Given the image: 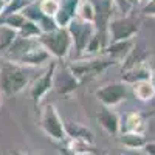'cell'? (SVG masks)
<instances>
[{
  "instance_id": "obj_1",
  "label": "cell",
  "mask_w": 155,
  "mask_h": 155,
  "mask_svg": "<svg viewBox=\"0 0 155 155\" xmlns=\"http://www.w3.org/2000/svg\"><path fill=\"white\" fill-rule=\"evenodd\" d=\"M30 84L27 68L14 62H5L0 67V93L3 96H14L23 92Z\"/></svg>"
},
{
  "instance_id": "obj_2",
  "label": "cell",
  "mask_w": 155,
  "mask_h": 155,
  "mask_svg": "<svg viewBox=\"0 0 155 155\" xmlns=\"http://www.w3.org/2000/svg\"><path fill=\"white\" fill-rule=\"evenodd\" d=\"M37 42L41 44L54 61H64L73 50V39L67 28H56L50 33H42Z\"/></svg>"
},
{
  "instance_id": "obj_3",
  "label": "cell",
  "mask_w": 155,
  "mask_h": 155,
  "mask_svg": "<svg viewBox=\"0 0 155 155\" xmlns=\"http://www.w3.org/2000/svg\"><path fill=\"white\" fill-rule=\"evenodd\" d=\"M141 22L134 14H124L120 17H113L107 23V44L116 41H127V39H135L140 33Z\"/></svg>"
},
{
  "instance_id": "obj_4",
  "label": "cell",
  "mask_w": 155,
  "mask_h": 155,
  "mask_svg": "<svg viewBox=\"0 0 155 155\" xmlns=\"http://www.w3.org/2000/svg\"><path fill=\"white\" fill-rule=\"evenodd\" d=\"M39 127L42 129V132L47 137H50V140L58 141V143H62L67 138L65 123L62 121L54 104H45L41 109V113H39Z\"/></svg>"
},
{
  "instance_id": "obj_5",
  "label": "cell",
  "mask_w": 155,
  "mask_h": 155,
  "mask_svg": "<svg viewBox=\"0 0 155 155\" xmlns=\"http://www.w3.org/2000/svg\"><path fill=\"white\" fill-rule=\"evenodd\" d=\"M112 65H116V62L110 59L109 56H104V58L93 56L88 61H73V64H70L68 68L82 84L85 81H92L93 78H96L102 71H106Z\"/></svg>"
},
{
  "instance_id": "obj_6",
  "label": "cell",
  "mask_w": 155,
  "mask_h": 155,
  "mask_svg": "<svg viewBox=\"0 0 155 155\" xmlns=\"http://www.w3.org/2000/svg\"><path fill=\"white\" fill-rule=\"evenodd\" d=\"M127 95H129V85L124 84L123 81L106 84L95 92V98L104 107H115L121 104L123 101L127 99Z\"/></svg>"
},
{
  "instance_id": "obj_7",
  "label": "cell",
  "mask_w": 155,
  "mask_h": 155,
  "mask_svg": "<svg viewBox=\"0 0 155 155\" xmlns=\"http://www.w3.org/2000/svg\"><path fill=\"white\" fill-rule=\"evenodd\" d=\"M56 68H58V62L51 61V64L47 67V70L33 81V84L30 87V95H31V99L36 106L53 90V81H54Z\"/></svg>"
},
{
  "instance_id": "obj_8",
  "label": "cell",
  "mask_w": 155,
  "mask_h": 155,
  "mask_svg": "<svg viewBox=\"0 0 155 155\" xmlns=\"http://www.w3.org/2000/svg\"><path fill=\"white\" fill-rule=\"evenodd\" d=\"M67 30L70 31L71 39H73V48L76 50L78 54L82 56L85 45L88 44L90 37H92L93 33L96 31L95 23H85V22H81L79 19L74 17L67 27Z\"/></svg>"
},
{
  "instance_id": "obj_9",
  "label": "cell",
  "mask_w": 155,
  "mask_h": 155,
  "mask_svg": "<svg viewBox=\"0 0 155 155\" xmlns=\"http://www.w3.org/2000/svg\"><path fill=\"white\" fill-rule=\"evenodd\" d=\"M79 85H81L79 79L73 74L68 65H64L61 68L58 65L56 73H54V81H53V90L58 95H62V96L71 95L73 92H76Z\"/></svg>"
},
{
  "instance_id": "obj_10",
  "label": "cell",
  "mask_w": 155,
  "mask_h": 155,
  "mask_svg": "<svg viewBox=\"0 0 155 155\" xmlns=\"http://www.w3.org/2000/svg\"><path fill=\"white\" fill-rule=\"evenodd\" d=\"M51 58L48 51L41 45V44H36L33 45L27 53H23L14 64H19L22 67H41L44 64H50L51 62Z\"/></svg>"
},
{
  "instance_id": "obj_11",
  "label": "cell",
  "mask_w": 155,
  "mask_h": 155,
  "mask_svg": "<svg viewBox=\"0 0 155 155\" xmlns=\"http://www.w3.org/2000/svg\"><path fill=\"white\" fill-rule=\"evenodd\" d=\"M152 78V70L146 62H138L134 65H129L123 70L121 81L127 85H134L141 81H149Z\"/></svg>"
},
{
  "instance_id": "obj_12",
  "label": "cell",
  "mask_w": 155,
  "mask_h": 155,
  "mask_svg": "<svg viewBox=\"0 0 155 155\" xmlns=\"http://www.w3.org/2000/svg\"><path fill=\"white\" fill-rule=\"evenodd\" d=\"M96 121L109 135H118L121 132V120L118 113L112 110V107L102 106L96 113Z\"/></svg>"
},
{
  "instance_id": "obj_13",
  "label": "cell",
  "mask_w": 155,
  "mask_h": 155,
  "mask_svg": "<svg viewBox=\"0 0 155 155\" xmlns=\"http://www.w3.org/2000/svg\"><path fill=\"white\" fill-rule=\"evenodd\" d=\"M135 48V39H127V41H116V42H109L104 48L106 56L113 59L116 64L124 62L127 56L132 53Z\"/></svg>"
},
{
  "instance_id": "obj_14",
  "label": "cell",
  "mask_w": 155,
  "mask_h": 155,
  "mask_svg": "<svg viewBox=\"0 0 155 155\" xmlns=\"http://www.w3.org/2000/svg\"><path fill=\"white\" fill-rule=\"evenodd\" d=\"M65 134L67 138L84 141V143L93 144L95 143V134L88 127L79 124V123H65Z\"/></svg>"
},
{
  "instance_id": "obj_15",
  "label": "cell",
  "mask_w": 155,
  "mask_h": 155,
  "mask_svg": "<svg viewBox=\"0 0 155 155\" xmlns=\"http://www.w3.org/2000/svg\"><path fill=\"white\" fill-rule=\"evenodd\" d=\"M118 143L127 150H143L147 140L144 138V134L120 132L118 134Z\"/></svg>"
},
{
  "instance_id": "obj_16",
  "label": "cell",
  "mask_w": 155,
  "mask_h": 155,
  "mask_svg": "<svg viewBox=\"0 0 155 155\" xmlns=\"http://www.w3.org/2000/svg\"><path fill=\"white\" fill-rule=\"evenodd\" d=\"M146 118L140 110H135L127 115L126 124L121 132H137V134H144L146 132Z\"/></svg>"
},
{
  "instance_id": "obj_17",
  "label": "cell",
  "mask_w": 155,
  "mask_h": 155,
  "mask_svg": "<svg viewBox=\"0 0 155 155\" xmlns=\"http://www.w3.org/2000/svg\"><path fill=\"white\" fill-rule=\"evenodd\" d=\"M76 19H79L81 22L85 23H96L98 12L92 0H81L76 9Z\"/></svg>"
},
{
  "instance_id": "obj_18",
  "label": "cell",
  "mask_w": 155,
  "mask_h": 155,
  "mask_svg": "<svg viewBox=\"0 0 155 155\" xmlns=\"http://www.w3.org/2000/svg\"><path fill=\"white\" fill-rule=\"evenodd\" d=\"M132 92H134V96L140 102H149L155 96V87L152 85L150 79L149 81H141V82H137V84L132 85Z\"/></svg>"
},
{
  "instance_id": "obj_19",
  "label": "cell",
  "mask_w": 155,
  "mask_h": 155,
  "mask_svg": "<svg viewBox=\"0 0 155 155\" xmlns=\"http://www.w3.org/2000/svg\"><path fill=\"white\" fill-rule=\"evenodd\" d=\"M106 45H107V42H104V37H102V34L96 30V31L93 33V36L90 37L88 44L85 45L82 56H90V58L98 56V54L101 53V51H104Z\"/></svg>"
},
{
  "instance_id": "obj_20",
  "label": "cell",
  "mask_w": 155,
  "mask_h": 155,
  "mask_svg": "<svg viewBox=\"0 0 155 155\" xmlns=\"http://www.w3.org/2000/svg\"><path fill=\"white\" fill-rule=\"evenodd\" d=\"M62 143L67 144V150L71 155H90V153H95V147L93 144H88L84 143V141H78V140H71V138H65Z\"/></svg>"
},
{
  "instance_id": "obj_21",
  "label": "cell",
  "mask_w": 155,
  "mask_h": 155,
  "mask_svg": "<svg viewBox=\"0 0 155 155\" xmlns=\"http://www.w3.org/2000/svg\"><path fill=\"white\" fill-rule=\"evenodd\" d=\"M17 37H19V31L0 23V53H5Z\"/></svg>"
},
{
  "instance_id": "obj_22",
  "label": "cell",
  "mask_w": 155,
  "mask_h": 155,
  "mask_svg": "<svg viewBox=\"0 0 155 155\" xmlns=\"http://www.w3.org/2000/svg\"><path fill=\"white\" fill-rule=\"evenodd\" d=\"M25 22H27V17H25L22 12H11V14H5V16L0 17V23H3V25H6V27L16 30V31H19L23 27Z\"/></svg>"
},
{
  "instance_id": "obj_23",
  "label": "cell",
  "mask_w": 155,
  "mask_h": 155,
  "mask_svg": "<svg viewBox=\"0 0 155 155\" xmlns=\"http://www.w3.org/2000/svg\"><path fill=\"white\" fill-rule=\"evenodd\" d=\"M20 12H22L25 17H27V20H31V22H34V23H39V22L42 20V17H44V12L41 11V8H39V3L36 2V0H33L31 3H28Z\"/></svg>"
},
{
  "instance_id": "obj_24",
  "label": "cell",
  "mask_w": 155,
  "mask_h": 155,
  "mask_svg": "<svg viewBox=\"0 0 155 155\" xmlns=\"http://www.w3.org/2000/svg\"><path fill=\"white\" fill-rule=\"evenodd\" d=\"M41 34H42L41 28L37 27V23H34L31 20H27L23 27L19 30V36L25 37V39H39Z\"/></svg>"
},
{
  "instance_id": "obj_25",
  "label": "cell",
  "mask_w": 155,
  "mask_h": 155,
  "mask_svg": "<svg viewBox=\"0 0 155 155\" xmlns=\"http://www.w3.org/2000/svg\"><path fill=\"white\" fill-rule=\"evenodd\" d=\"M39 8L44 12V16L54 17L61 9V0H39Z\"/></svg>"
},
{
  "instance_id": "obj_26",
  "label": "cell",
  "mask_w": 155,
  "mask_h": 155,
  "mask_svg": "<svg viewBox=\"0 0 155 155\" xmlns=\"http://www.w3.org/2000/svg\"><path fill=\"white\" fill-rule=\"evenodd\" d=\"M37 27L41 28L42 33H50V31L59 28L58 23H56V20H54V17H50V16H44L42 20L37 23Z\"/></svg>"
},
{
  "instance_id": "obj_27",
  "label": "cell",
  "mask_w": 155,
  "mask_h": 155,
  "mask_svg": "<svg viewBox=\"0 0 155 155\" xmlns=\"http://www.w3.org/2000/svg\"><path fill=\"white\" fill-rule=\"evenodd\" d=\"M79 2H81V0H61V8L64 11H67L70 16L76 17V9H78Z\"/></svg>"
},
{
  "instance_id": "obj_28",
  "label": "cell",
  "mask_w": 155,
  "mask_h": 155,
  "mask_svg": "<svg viewBox=\"0 0 155 155\" xmlns=\"http://www.w3.org/2000/svg\"><path fill=\"white\" fill-rule=\"evenodd\" d=\"M141 12L147 17H155V0H149L141 5Z\"/></svg>"
},
{
  "instance_id": "obj_29",
  "label": "cell",
  "mask_w": 155,
  "mask_h": 155,
  "mask_svg": "<svg viewBox=\"0 0 155 155\" xmlns=\"http://www.w3.org/2000/svg\"><path fill=\"white\" fill-rule=\"evenodd\" d=\"M143 152L146 155H155V141H147L143 147Z\"/></svg>"
},
{
  "instance_id": "obj_30",
  "label": "cell",
  "mask_w": 155,
  "mask_h": 155,
  "mask_svg": "<svg viewBox=\"0 0 155 155\" xmlns=\"http://www.w3.org/2000/svg\"><path fill=\"white\" fill-rule=\"evenodd\" d=\"M5 6H6V2L5 0H0V17H2L3 11H5Z\"/></svg>"
},
{
  "instance_id": "obj_31",
  "label": "cell",
  "mask_w": 155,
  "mask_h": 155,
  "mask_svg": "<svg viewBox=\"0 0 155 155\" xmlns=\"http://www.w3.org/2000/svg\"><path fill=\"white\" fill-rule=\"evenodd\" d=\"M129 3H130L132 6H135V5H141V0H127Z\"/></svg>"
},
{
  "instance_id": "obj_32",
  "label": "cell",
  "mask_w": 155,
  "mask_h": 155,
  "mask_svg": "<svg viewBox=\"0 0 155 155\" xmlns=\"http://www.w3.org/2000/svg\"><path fill=\"white\" fill-rule=\"evenodd\" d=\"M150 82H152V85L155 87V73H152V78H150Z\"/></svg>"
},
{
  "instance_id": "obj_33",
  "label": "cell",
  "mask_w": 155,
  "mask_h": 155,
  "mask_svg": "<svg viewBox=\"0 0 155 155\" xmlns=\"http://www.w3.org/2000/svg\"><path fill=\"white\" fill-rule=\"evenodd\" d=\"M17 155H33V153H28V152H19Z\"/></svg>"
},
{
  "instance_id": "obj_34",
  "label": "cell",
  "mask_w": 155,
  "mask_h": 155,
  "mask_svg": "<svg viewBox=\"0 0 155 155\" xmlns=\"http://www.w3.org/2000/svg\"><path fill=\"white\" fill-rule=\"evenodd\" d=\"M2 102H3V95L0 93V107H2Z\"/></svg>"
},
{
  "instance_id": "obj_35",
  "label": "cell",
  "mask_w": 155,
  "mask_h": 155,
  "mask_svg": "<svg viewBox=\"0 0 155 155\" xmlns=\"http://www.w3.org/2000/svg\"><path fill=\"white\" fill-rule=\"evenodd\" d=\"M146 2H149V0H141V5H143V3H146Z\"/></svg>"
},
{
  "instance_id": "obj_36",
  "label": "cell",
  "mask_w": 155,
  "mask_h": 155,
  "mask_svg": "<svg viewBox=\"0 0 155 155\" xmlns=\"http://www.w3.org/2000/svg\"><path fill=\"white\" fill-rule=\"evenodd\" d=\"M5 2H6V3H9V2H11V0H5Z\"/></svg>"
},
{
  "instance_id": "obj_37",
  "label": "cell",
  "mask_w": 155,
  "mask_h": 155,
  "mask_svg": "<svg viewBox=\"0 0 155 155\" xmlns=\"http://www.w3.org/2000/svg\"><path fill=\"white\" fill-rule=\"evenodd\" d=\"M102 2H110V0H102Z\"/></svg>"
},
{
  "instance_id": "obj_38",
  "label": "cell",
  "mask_w": 155,
  "mask_h": 155,
  "mask_svg": "<svg viewBox=\"0 0 155 155\" xmlns=\"http://www.w3.org/2000/svg\"><path fill=\"white\" fill-rule=\"evenodd\" d=\"M113 155H118V153H113Z\"/></svg>"
}]
</instances>
